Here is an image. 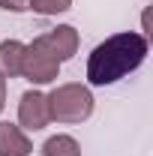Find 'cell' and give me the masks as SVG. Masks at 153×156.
I'll return each instance as SVG.
<instances>
[{
    "instance_id": "obj_1",
    "label": "cell",
    "mask_w": 153,
    "mask_h": 156,
    "mask_svg": "<svg viewBox=\"0 0 153 156\" xmlns=\"http://www.w3.org/2000/svg\"><path fill=\"white\" fill-rule=\"evenodd\" d=\"M147 57V39L135 30H123L114 33L105 42H99L90 57H87V81L93 87H105L114 84L123 75L135 72Z\"/></svg>"
},
{
    "instance_id": "obj_2",
    "label": "cell",
    "mask_w": 153,
    "mask_h": 156,
    "mask_svg": "<svg viewBox=\"0 0 153 156\" xmlns=\"http://www.w3.org/2000/svg\"><path fill=\"white\" fill-rule=\"evenodd\" d=\"M48 114L57 123H84L93 114V93L90 87L69 81V84H57L48 93Z\"/></svg>"
},
{
    "instance_id": "obj_3",
    "label": "cell",
    "mask_w": 153,
    "mask_h": 156,
    "mask_svg": "<svg viewBox=\"0 0 153 156\" xmlns=\"http://www.w3.org/2000/svg\"><path fill=\"white\" fill-rule=\"evenodd\" d=\"M60 75V63L51 54H45L36 42L27 45L24 51V63H21V78H27L30 84H51Z\"/></svg>"
},
{
    "instance_id": "obj_4",
    "label": "cell",
    "mask_w": 153,
    "mask_h": 156,
    "mask_svg": "<svg viewBox=\"0 0 153 156\" xmlns=\"http://www.w3.org/2000/svg\"><path fill=\"white\" fill-rule=\"evenodd\" d=\"M39 48L45 51V54H51V57L57 60V63H63V60L75 57L78 51V30L72 27V24H57L54 30H48V33H42V36L33 39Z\"/></svg>"
},
{
    "instance_id": "obj_5",
    "label": "cell",
    "mask_w": 153,
    "mask_h": 156,
    "mask_svg": "<svg viewBox=\"0 0 153 156\" xmlns=\"http://www.w3.org/2000/svg\"><path fill=\"white\" fill-rule=\"evenodd\" d=\"M18 123L24 129H33V132H36V129H45V126L51 123L45 93H39V90L21 93V99H18Z\"/></svg>"
},
{
    "instance_id": "obj_6",
    "label": "cell",
    "mask_w": 153,
    "mask_h": 156,
    "mask_svg": "<svg viewBox=\"0 0 153 156\" xmlns=\"http://www.w3.org/2000/svg\"><path fill=\"white\" fill-rule=\"evenodd\" d=\"M33 144L15 123H0V156H30Z\"/></svg>"
},
{
    "instance_id": "obj_7",
    "label": "cell",
    "mask_w": 153,
    "mask_h": 156,
    "mask_svg": "<svg viewBox=\"0 0 153 156\" xmlns=\"http://www.w3.org/2000/svg\"><path fill=\"white\" fill-rule=\"evenodd\" d=\"M24 51H27V45L18 42V39H3L0 42V75L3 78H18L21 75Z\"/></svg>"
},
{
    "instance_id": "obj_8",
    "label": "cell",
    "mask_w": 153,
    "mask_h": 156,
    "mask_svg": "<svg viewBox=\"0 0 153 156\" xmlns=\"http://www.w3.org/2000/svg\"><path fill=\"white\" fill-rule=\"evenodd\" d=\"M42 156H81V144L72 135H51L42 144Z\"/></svg>"
},
{
    "instance_id": "obj_9",
    "label": "cell",
    "mask_w": 153,
    "mask_h": 156,
    "mask_svg": "<svg viewBox=\"0 0 153 156\" xmlns=\"http://www.w3.org/2000/svg\"><path fill=\"white\" fill-rule=\"evenodd\" d=\"M72 6V0H30L27 9H33L36 15H60Z\"/></svg>"
},
{
    "instance_id": "obj_10",
    "label": "cell",
    "mask_w": 153,
    "mask_h": 156,
    "mask_svg": "<svg viewBox=\"0 0 153 156\" xmlns=\"http://www.w3.org/2000/svg\"><path fill=\"white\" fill-rule=\"evenodd\" d=\"M27 6H30V0H0V9H6V12H27Z\"/></svg>"
},
{
    "instance_id": "obj_11",
    "label": "cell",
    "mask_w": 153,
    "mask_h": 156,
    "mask_svg": "<svg viewBox=\"0 0 153 156\" xmlns=\"http://www.w3.org/2000/svg\"><path fill=\"white\" fill-rule=\"evenodd\" d=\"M3 105H6V78L0 75V111H3Z\"/></svg>"
}]
</instances>
